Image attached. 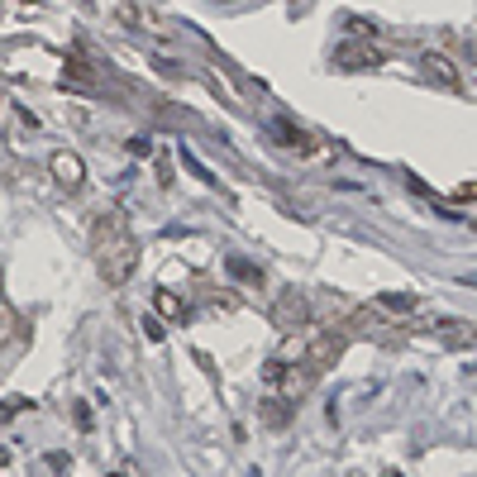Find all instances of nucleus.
I'll return each instance as SVG.
<instances>
[{"mask_svg": "<svg viewBox=\"0 0 477 477\" xmlns=\"http://www.w3.org/2000/svg\"><path fill=\"white\" fill-rule=\"evenodd\" d=\"M91 254H96V273L110 286H124L139 267V239L130 230L124 211H100L91 220Z\"/></svg>", "mask_w": 477, "mask_h": 477, "instance_id": "nucleus-1", "label": "nucleus"}, {"mask_svg": "<svg viewBox=\"0 0 477 477\" xmlns=\"http://www.w3.org/2000/svg\"><path fill=\"white\" fill-rule=\"evenodd\" d=\"M267 320H273V329H282V335H306L310 329V301L301 292H282L273 301V310H267Z\"/></svg>", "mask_w": 477, "mask_h": 477, "instance_id": "nucleus-2", "label": "nucleus"}, {"mask_svg": "<svg viewBox=\"0 0 477 477\" xmlns=\"http://www.w3.org/2000/svg\"><path fill=\"white\" fill-rule=\"evenodd\" d=\"M316 378H320V368H316V363H306V358L286 363V358H282V378L273 382V391H277L282 401H292V406H296V401L306 397V391L316 387Z\"/></svg>", "mask_w": 477, "mask_h": 477, "instance_id": "nucleus-3", "label": "nucleus"}, {"mask_svg": "<svg viewBox=\"0 0 477 477\" xmlns=\"http://www.w3.org/2000/svg\"><path fill=\"white\" fill-rule=\"evenodd\" d=\"M48 177H53V186H57V192L77 196L81 186H87V162H81L72 149H57V153L48 158Z\"/></svg>", "mask_w": 477, "mask_h": 477, "instance_id": "nucleus-4", "label": "nucleus"}, {"mask_svg": "<svg viewBox=\"0 0 477 477\" xmlns=\"http://www.w3.org/2000/svg\"><path fill=\"white\" fill-rule=\"evenodd\" d=\"M258 416H263L267 430H286V425L296 420V406H292V401H282L277 391H267V397L258 401Z\"/></svg>", "mask_w": 477, "mask_h": 477, "instance_id": "nucleus-5", "label": "nucleus"}, {"mask_svg": "<svg viewBox=\"0 0 477 477\" xmlns=\"http://www.w3.org/2000/svg\"><path fill=\"white\" fill-rule=\"evenodd\" d=\"M277 143H282V149H292V153H306V158L320 153V139H310L296 119H277Z\"/></svg>", "mask_w": 477, "mask_h": 477, "instance_id": "nucleus-6", "label": "nucleus"}, {"mask_svg": "<svg viewBox=\"0 0 477 477\" xmlns=\"http://www.w3.org/2000/svg\"><path fill=\"white\" fill-rule=\"evenodd\" d=\"M335 57H339V67H378L382 62V53L372 44H358V38H344V44L335 48Z\"/></svg>", "mask_w": 477, "mask_h": 477, "instance_id": "nucleus-7", "label": "nucleus"}, {"mask_svg": "<svg viewBox=\"0 0 477 477\" xmlns=\"http://www.w3.org/2000/svg\"><path fill=\"white\" fill-rule=\"evenodd\" d=\"M153 310H158V320H168V325L192 320V306H186L177 292H168V286H158V292H153Z\"/></svg>", "mask_w": 477, "mask_h": 477, "instance_id": "nucleus-8", "label": "nucleus"}, {"mask_svg": "<svg viewBox=\"0 0 477 477\" xmlns=\"http://www.w3.org/2000/svg\"><path fill=\"white\" fill-rule=\"evenodd\" d=\"M425 72H430L434 81H444V91H459V72H453V62H449L440 48L425 53Z\"/></svg>", "mask_w": 477, "mask_h": 477, "instance_id": "nucleus-9", "label": "nucleus"}, {"mask_svg": "<svg viewBox=\"0 0 477 477\" xmlns=\"http://www.w3.org/2000/svg\"><path fill=\"white\" fill-rule=\"evenodd\" d=\"M440 344H449V348H468V344H477V325H463V320L440 325Z\"/></svg>", "mask_w": 477, "mask_h": 477, "instance_id": "nucleus-10", "label": "nucleus"}, {"mask_svg": "<svg viewBox=\"0 0 477 477\" xmlns=\"http://www.w3.org/2000/svg\"><path fill=\"white\" fill-rule=\"evenodd\" d=\"M378 306L391 310V316H410V310L420 306V296H410V292H387V296H378Z\"/></svg>", "mask_w": 477, "mask_h": 477, "instance_id": "nucleus-11", "label": "nucleus"}, {"mask_svg": "<svg viewBox=\"0 0 477 477\" xmlns=\"http://www.w3.org/2000/svg\"><path fill=\"white\" fill-rule=\"evenodd\" d=\"M230 273H234L239 282H254V286L263 282V273H258V267H254V263H244V258H230Z\"/></svg>", "mask_w": 477, "mask_h": 477, "instance_id": "nucleus-12", "label": "nucleus"}, {"mask_svg": "<svg viewBox=\"0 0 477 477\" xmlns=\"http://www.w3.org/2000/svg\"><path fill=\"white\" fill-rule=\"evenodd\" d=\"M34 401H25V397H10V401H0V425H10L19 410H29Z\"/></svg>", "mask_w": 477, "mask_h": 477, "instance_id": "nucleus-13", "label": "nucleus"}, {"mask_svg": "<svg viewBox=\"0 0 477 477\" xmlns=\"http://www.w3.org/2000/svg\"><path fill=\"white\" fill-rule=\"evenodd\" d=\"M72 425H77L81 434H87V430L96 425V416H91V406H87V401H77V406H72Z\"/></svg>", "mask_w": 477, "mask_h": 477, "instance_id": "nucleus-14", "label": "nucleus"}, {"mask_svg": "<svg viewBox=\"0 0 477 477\" xmlns=\"http://www.w3.org/2000/svg\"><path fill=\"white\" fill-rule=\"evenodd\" d=\"M143 335H149L153 344H162V339H168V320H158V316H153V320H143Z\"/></svg>", "mask_w": 477, "mask_h": 477, "instance_id": "nucleus-15", "label": "nucleus"}, {"mask_svg": "<svg viewBox=\"0 0 477 477\" xmlns=\"http://www.w3.org/2000/svg\"><path fill=\"white\" fill-rule=\"evenodd\" d=\"M48 468H53V472H67V468H72V459H67V453H57V449H53V453H48Z\"/></svg>", "mask_w": 477, "mask_h": 477, "instance_id": "nucleus-16", "label": "nucleus"}, {"mask_svg": "<svg viewBox=\"0 0 477 477\" xmlns=\"http://www.w3.org/2000/svg\"><path fill=\"white\" fill-rule=\"evenodd\" d=\"M130 153L143 158V153H153V143H149V139H130Z\"/></svg>", "mask_w": 477, "mask_h": 477, "instance_id": "nucleus-17", "label": "nucleus"}, {"mask_svg": "<svg viewBox=\"0 0 477 477\" xmlns=\"http://www.w3.org/2000/svg\"><path fill=\"white\" fill-rule=\"evenodd\" d=\"M5 463H10V449H5V444H0V468H5Z\"/></svg>", "mask_w": 477, "mask_h": 477, "instance_id": "nucleus-18", "label": "nucleus"}, {"mask_svg": "<svg viewBox=\"0 0 477 477\" xmlns=\"http://www.w3.org/2000/svg\"><path fill=\"white\" fill-rule=\"evenodd\" d=\"M382 477H406V472H401V468H387V472H382Z\"/></svg>", "mask_w": 477, "mask_h": 477, "instance_id": "nucleus-19", "label": "nucleus"}, {"mask_svg": "<svg viewBox=\"0 0 477 477\" xmlns=\"http://www.w3.org/2000/svg\"><path fill=\"white\" fill-rule=\"evenodd\" d=\"M215 5H234V0H215Z\"/></svg>", "mask_w": 477, "mask_h": 477, "instance_id": "nucleus-20", "label": "nucleus"}, {"mask_svg": "<svg viewBox=\"0 0 477 477\" xmlns=\"http://www.w3.org/2000/svg\"><path fill=\"white\" fill-rule=\"evenodd\" d=\"M110 477H124V472H110Z\"/></svg>", "mask_w": 477, "mask_h": 477, "instance_id": "nucleus-21", "label": "nucleus"}, {"mask_svg": "<svg viewBox=\"0 0 477 477\" xmlns=\"http://www.w3.org/2000/svg\"><path fill=\"white\" fill-rule=\"evenodd\" d=\"M0 310H5V301H0Z\"/></svg>", "mask_w": 477, "mask_h": 477, "instance_id": "nucleus-22", "label": "nucleus"}, {"mask_svg": "<svg viewBox=\"0 0 477 477\" xmlns=\"http://www.w3.org/2000/svg\"><path fill=\"white\" fill-rule=\"evenodd\" d=\"M254 477H258V472H254Z\"/></svg>", "mask_w": 477, "mask_h": 477, "instance_id": "nucleus-23", "label": "nucleus"}]
</instances>
